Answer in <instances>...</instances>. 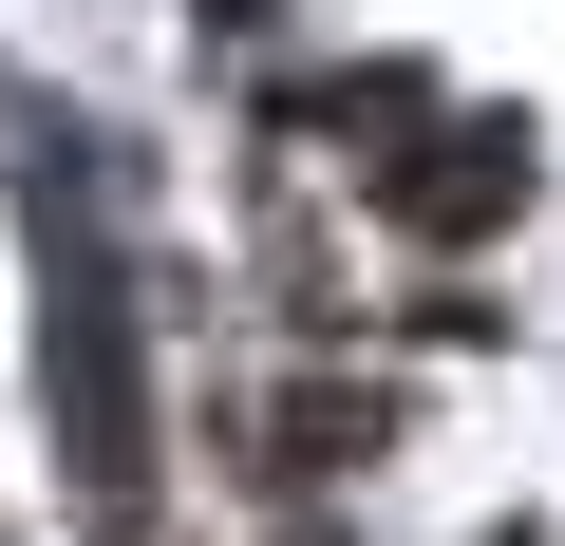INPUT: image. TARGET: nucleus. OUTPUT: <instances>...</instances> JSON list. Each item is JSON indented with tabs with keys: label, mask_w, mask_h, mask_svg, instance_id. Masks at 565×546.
Masks as SVG:
<instances>
[{
	"label": "nucleus",
	"mask_w": 565,
	"mask_h": 546,
	"mask_svg": "<svg viewBox=\"0 0 565 546\" xmlns=\"http://www.w3.org/2000/svg\"><path fill=\"white\" fill-rule=\"evenodd\" d=\"M57 433H76V471H95V527L132 546V508H151V415H132V302H114V245H95V226H57Z\"/></svg>",
	"instance_id": "nucleus-1"
},
{
	"label": "nucleus",
	"mask_w": 565,
	"mask_h": 546,
	"mask_svg": "<svg viewBox=\"0 0 565 546\" xmlns=\"http://www.w3.org/2000/svg\"><path fill=\"white\" fill-rule=\"evenodd\" d=\"M490 546H527V527H490Z\"/></svg>",
	"instance_id": "nucleus-3"
},
{
	"label": "nucleus",
	"mask_w": 565,
	"mask_h": 546,
	"mask_svg": "<svg viewBox=\"0 0 565 546\" xmlns=\"http://www.w3.org/2000/svg\"><path fill=\"white\" fill-rule=\"evenodd\" d=\"M509 207H527V114H452V132H415V151H396V226L490 245Z\"/></svg>",
	"instance_id": "nucleus-2"
}]
</instances>
